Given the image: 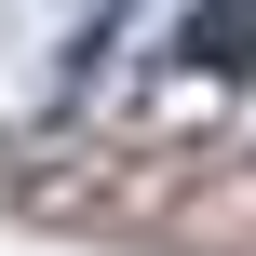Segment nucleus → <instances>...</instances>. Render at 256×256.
Returning a JSON list of instances; mask_svg holds the SVG:
<instances>
[{
	"label": "nucleus",
	"mask_w": 256,
	"mask_h": 256,
	"mask_svg": "<svg viewBox=\"0 0 256 256\" xmlns=\"http://www.w3.org/2000/svg\"><path fill=\"white\" fill-rule=\"evenodd\" d=\"M176 54H189L202 81H243V68H256V0H189Z\"/></svg>",
	"instance_id": "obj_1"
}]
</instances>
